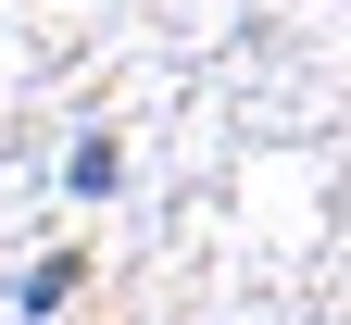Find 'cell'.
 I'll list each match as a JSON object with an SVG mask.
<instances>
[{
	"mask_svg": "<svg viewBox=\"0 0 351 325\" xmlns=\"http://www.w3.org/2000/svg\"><path fill=\"white\" fill-rule=\"evenodd\" d=\"M63 300H75V250H51V263L13 275V313H63Z\"/></svg>",
	"mask_w": 351,
	"mask_h": 325,
	"instance_id": "6da1fadb",
	"label": "cell"
}]
</instances>
